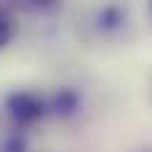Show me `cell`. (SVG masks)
Masks as SVG:
<instances>
[{
	"label": "cell",
	"mask_w": 152,
	"mask_h": 152,
	"mask_svg": "<svg viewBox=\"0 0 152 152\" xmlns=\"http://www.w3.org/2000/svg\"><path fill=\"white\" fill-rule=\"evenodd\" d=\"M5 112L13 120V126L29 128L45 115V102L32 91H11L5 96Z\"/></svg>",
	"instance_id": "cell-1"
},
{
	"label": "cell",
	"mask_w": 152,
	"mask_h": 152,
	"mask_svg": "<svg viewBox=\"0 0 152 152\" xmlns=\"http://www.w3.org/2000/svg\"><path fill=\"white\" fill-rule=\"evenodd\" d=\"M13 35H16V24H13V16L5 11V8H0V51L13 40Z\"/></svg>",
	"instance_id": "cell-2"
},
{
	"label": "cell",
	"mask_w": 152,
	"mask_h": 152,
	"mask_svg": "<svg viewBox=\"0 0 152 152\" xmlns=\"http://www.w3.org/2000/svg\"><path fill=\"white\" fill-rule=\"evenodd\" d=\"M77 107V96L72 94V91H61L59 94V99H56V112L61 110V112H72Z\"/></svg>",
	"instance_id": "cell-3"
},
{
	"label": "cell",
	"mask_w": 152,
	"mask_h": 152,
	"mask_svg": "<svg viewBox=\"0 0 152 152\" xmlns=\"http://www.w3.org/2000/svg\"><path fill=\"white\" fill-rule=\"evenodd\" d=\"M19 5H24V8H29V11H35V8H45V5H51L53 0H16Z\"/></svg>",
	"instance_id": "cell-4"
},
{
	"label": "cell",
	"mask_w": 152,
	"mask_h": 152,
	"mask_svg": "<svg viewBox=\"0 0 152 152\" xmlns=\"http://www.w3.org/2000/svg\"><path fill=\"white\" fill-rule=\"evenodd\" d=\"M150 11H152V0H150Z\"/></svg>",
	"instance_id": "cell-5"
}]
</instances>
